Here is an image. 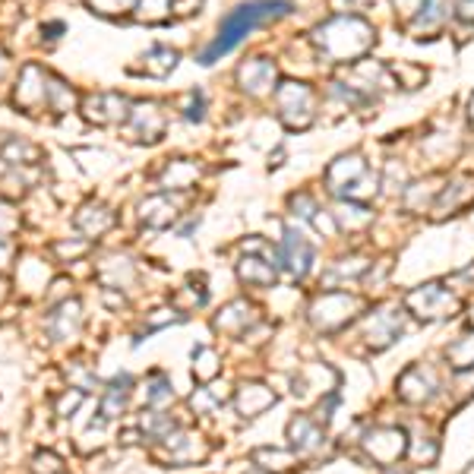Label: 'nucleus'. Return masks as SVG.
<instances>
[{
    "label": "nucleus",
    "mask_w": 474,
    "mask_h": 474,
    "mask_svg": "<svg viewBox=\"0 0 474 474\" xmlns=\"http://www.w3.org/2000/svg\"><path fill=\"white\" fill-rule=\"evenodd\" d=\"M288 14H295L291 0H247V4L234 7L222 20L215 39H212L209 45L203 48V54H199V64H205V67L215 64L218 58L231 54L244 39H251L253 29L282 20V16H288Z\"/></svg>",
    "instance_id": "obj_1"
},
{
    "label": "nucleus",
    "mask_w": 474,
    "mask_h": 474,
    "mask_svg": "<svg viewBox=\"0 0 474 474\" xmlns=\"http://www.w3.org/2000/svg\"><path fill=\"white\" fill-rule=\"evenodd\" d=\"M377 41V29L358 14H339L314 29V45L333 64H358Z\"/></svg>",
    "instance_id": "obj_2"
},
{
    "label": "nucleus",
    "mask_w": 474,
    "mask_h": 474,
    "mask_svg": "<svg viewBox=\"0 0 474 474\" xmlns=\"http://www.w3.org/2000/svg\"><path fill=\"white\" fill-rule=\"evenodd\" d=\"M405 310L408 316L421 323H440V320H452L455 314L461 310V301L452 288H446L442 282H427L417 285L405 295Z\"/></svg>",
    "instance_id": "obj_3"
},
{
    "label": "nucleus",
    "mask_w": 474,
    "mask_h": 474,
    "mask_svg": "<svg viewBox=\"0 0 474 474\" xmlns=\"http://www.w3.org/2000/svg\"><path fill=\"white\" fill-rule=\"evenodd\" d=\"M360 314V301L348 291H323V295L314 297V304L307 307V320L316 333L323 335H333V333H342L354 316Z\"/></svg>",
    "instance_id": "obj_4"
},
{
    "label": "nucleus",
    "mask_w": 474,
    "mask_h": 474,
    "mask_svg": "<svg viewBox=\"0 0 474 474\" xmlns=\"http://www.w3.org/2000/svg\"><path fill=\"white\" fill-rule=\"evenodd\" d=\"M405 304H379V307L367 310L360 326H364V342L370 351H386L389 345H396L398 335L405 333Z\"/></svg>",
    "instance_id": "obj_5"
},
{
    "label": "nucleus",
    "mask_w": 474,
    "mask_h": 474,
    "mask_svg": "<svg viewBox=\"0 0 474 474\" xmlns=\"http://www.w3.org/2000/svg\"><path fill=\"white\" fill-rule=\"evenodd\" d=\"M276 105L278 117H282L285 127L291 130H307L316 117V92L307 83H297V79H285L276 89Z\"/></svg>",
    "instance_id": "obj_6"
},
{
    "label": "nucleus",
    "mask_w": 474,
    "mask_h": 474,
    "mask_svg": "<svg viewBox=\"0 0 474 474\" xmlns=\"http://www.w3.org/2000/svg\"><path fill=\"white\" fill-rule=\"evenodd\" d=\"M408 433L402 427H373L360 436V449H364V459L377 468H392L408 455Z\"/></svg>",
    "instance_id": "obj_7"
},
{
    "label": "nucleus",
    "mask_w": 474,
    "mask_h": 474,
    "mask_svg": "<svg viewBox=\"0 0 474 474\" xmlns=\"http://www.w3.org/2000/svg\"><path fill=\"white\" fill-rule=\"evenodd\" d=\"M314 263H316V251L307 237H304V231H295V228L285 231L282 241H278V247H276L278 269H285L295 278H307L310 269H314Z\"/></svg>",
    "instance_id": "obj_8"
},
{
    "label": "nucleus",
    "mask_w": 474,
    "mask_h": 474,
    "mask_svg": "<svg viewBox=\"0 0 474 474\" xmlns=\"http://www.w3.org/2000/svg\"><path fill=\"white\" fill-rule=\"evenodd\" d=\"M436 392H440V379H436L433 373H430L427 367H421V364L405 367V370L398 373V379H396V396L402 398V402H408V405H427Z\"/></svg>",
    "instance_id": "obj_9"
},
{
    "label": "nucleus",
    "mask_w": 474,
    "mask_h": 474,
    "mask_svg": "<svg viewBox=\"0 0 474 474\" xmlns=\"http://www.w3.org/2000/svg\"><path fill=\"white\" fill-rule=\"evenodd\" d=\"M339 383H342V377L335 367L310 364V367H304V370H297V377L291 379V386H295L291 392H295V398H310V396L326 398L339 389Z\"/></svg>",
    "instance_id": "obj_10"
},
{
    "label": "nucleus",
    "mask_w": 474,
    "mask_h": 474,
    "mask_svg": "<svg viewBox=\"0 0 474 474\" xmlns=\"http://www.w3.org/2000/svg\"><path fill=\"white\" fill-rule=\"evenodd\" d=\"M326 430L316 417L310 415H295L288 424V446L295 449L297 455H320L323 446H326Z\"/></svg>",
    "instance_id": "obj_11"
},
{
    "label": "nucleus",
    "mask_w": 474,
    "mask_h": 474,
    "mask_svg": "<svg viewBox=\"0 0 474 474\" xmlns=\"http://www.w3.org/2000/svg\"><path fill=\"white\" fill-rule=\"evenodd\" d=\"M468 203H474V178H452L446 180V187H440L433 199V218H449L459 215Z\"/></svg>",
    "instance_id": "obj_12"
},
{
    "label": "nucleus",
    "mask_w": 474,
    "mask_h": 474,
    "mask_svg": "<svg viewBox=\"0 0 474 474\" xmlns=\"http://www.w3.org/2000/svg\"><path fill=\"white\" fill-rule=\"evenodd\" d=\"M360 174H367L364 155H360V152H345V155H339L335 161H329V168H326V174H323V178H326L329 193H335V196H345V190L360 178Z\"/></svg>",
    "instance_id": "obj_13"
},
{
    "label": "nucleus",
    "mask_w": 474,
    "mask_h": 474,
    "mask_svg": "<svg viewBox=\"0 0 474 474\" xmlns=\"http://www.w3.org/2000/svg\"><path fill=\"white\" fill-rule=\"evenodd\" d=\"M452 16H455L452 0H424L421 10L408 20V32L417 35V39H421V35H433L440 32Z\"/></svg>",
    "instance_id": "obj_14"
},
{
    "label": "nucleus",
    "mask_w": 474,
    "mask_h": 474,
    "mask_svg": "<svg viewBox=\"0 0 474 474\" xmlns=\"http://www.w3.org/2000/svg\"><path fill=\"white\" fill-rule=\"evenodd\" d=\"M165 449H168V461H171V465H193V461L209 455L205 440L199 433H190V430H180V433H174V436L168 433Z\"/></svg>",
    "instance_id": "obj_15"
},
{
    "label": "nucleus",
    "mask_w": 474,
    "mask_h": 474,
    "mask_svg": "<svg viewBox=\"0 0 474 474\" xmlns=\"http://www.w3.org/2000/svg\"><path fill=\"white\" fill-rule=\"evenodd\" d=\"M278 402V396L266 383H244L234 396V408L241 417H260Z\"/></svg>",
    "instance_id": "obj_16"
},
{
    "label": "nucleus",
    "mask_w": 474,
    "mask_h": 474,
    "mask_svg": "<svg viewBox=\"0 0 474 474\" xmlns=\"http://www.w3.org/2000/svg\"><path fill=\"white\" fill-rule=\"evenodd\" d=\"M237 79L251 96H269L272 86H276V64L266 58H253L237 70Z\"/></svg>",
    "instance_id": "obj_17"
},
{
    "label": "nucleus",
    "mask_w": 474,
    "mask_h": 474,
    "mask_svg": "<svg viewBox=\"0 0 474 474\" xmlns=\"http://www.w3.org/2000/svg\"><path fill=\"white\" fill-rule=\"evenodd\" d=\"M335 224H339V234H360L373 224V209L367 203H354V199H342L335 205Z\"/></svg>",
    "instance_id": "obj_18"
},
{
    "label": "nucleus",
    "mask_w": 474,
    "mask_h": 474,
    "mask_svg": "<svg viewBox=\"0 0 474 474\" xmlns=\"http://www.w3.org/2000/svg\"><path fill=\"white\" fill-rule=\"evenodd\" d=\"M253 461H257L260 471L266 474H288L295 471L297 465H301V455L295 452V449H272V446H263L253 452Z\"/></svg>",
    "instance_id": "obj_19"
},
{
    "label": "nucleus",
    "mask_w": 474,
    "mask_h": 474,
    "mask_svg": "<svg viewBox=\"0 0 474 474\" xmlns=\"http://www.w3.org/2000/svg\"><path fill=\"white\" fill-rule=\"evenodd\" d=\"M257 323V310L251 307L247 301H231L228 307L222 310V316L215 320V329L231 335H247V329Z\"/></svg>",
    "instance_id": "obj_20"
},
{
    "label": "nucleus",
    "mask_w": 474,
    "mask_h": 474,
    "mask_svg": "<svg viewBox=\"0 0 474 474\" xmlns=\"http://www.w3.org/2000/svg\"><path fill=\"white\" fill-rule=\"evenodd\" d=\"M237 278L244 285H253V288H272L278 278V266L260 257H244L237 263Z\"/></svg>",
    "instance_id": "obj_21"
},
{
    "label": "nucleus",
    "mask_w": 474,
    "mask_h": 474,
    "mask_svg": "<svg viewBox=\"0 0 474 474\" xmlns=\"http://www.w3.org/2000/svg\"><path fill=\"white\" fill-rule=\"evenodd\" d=\"M446 364L452 367L455 373L474 367V329L471 333H465V335H459V339L446 348Z\"/></svg>",
    "instance_id": "obj_22"
},
{
    "label": "nucleus",
    "mask_w": 474,
    "mask_h": 474,
    "mask_svg": "<svg viewBox=\"0 0 474 474\" xmlns=\"http://www.w3.org/2000/svg\"><path fill=\"white\" fill-rule=\"evenodd\" d=\"M142 222L149 224V228H165V224L174 222V215H178V209H174L171 203H168L165 196H152L142 203Z\"/></svg>",
    "instance_id": "obj_23"
},
{
    "label": "nucleus",
    "mask_w": 474,
    "mask_h": 474,
    "mask_svg": "<svg viewBox=\"0 0 474 474\" xmlns=\"http://www.w3.org/2000/svg\"><path fill=\"white\" fill-rule=\"evenodd\" d=\"M367 269H370V260L367 257H358V253H351V257L339 260V263L333 266V272H329V282H358V278L367 276Z\"/></svg>",
    "instance_id": "obj_24"
},
{
    "label": "nucleus",
    "mask_w": 474,
    "mask_h": 474,
    "mask_svg": "<svg viewBox=\"0 0 474 474\" xmlns=\"http://www.w3.org/2000/svg\"><path fill=\"white\" fill-rule=\"evenodd\" d=\"M127 396H130V377H117L111 383L108 396H105V405H102V415L105 417H117L127 405Z\"/></svg>",
    "instance_id": "obj_25"
},
{
    "label": "nucleus",
    "mask_w": 474,
    "mask_h": 474,
    "mask_svg": "<svg viewBox=\"0 0 474 474\" xmlns=\"http://www.w3.org/2000/svg\"><path fill=\"white\" fill-rule=\"evenodd\" d=\"M408 455L417 461V465H436V459H440V442L433 440V436H417L415 442L408 446Z\"/></svg>",
    "instance_id": "obj_26"
},
{
    "label": "nucleus",
    "mask_w": 474,
    "mask_h": 474,
    "mask_svg": "<svg viewBox=\"0 0 474 474\" xmlns=\"http://www.w3.org/2000/svg\"><path fill=\"white\" fill-rule=\"evenodd\" d=\"M193 373L199 379H212L218 373V354L212 348H196L193 351Z\"/></svg>",
    "instance_id": "obj_27"
},
{
    "label": "nucleus",
    "mask_w": 474,
    "mask_h": 474,
    "mask_svg": "<svg viewBox=\"0 0 474 474\" xmlns=\"http://www.w3.org/2000/svg\"><path fill=\"white\" fill-rule=\"evenodd\" d=\"M174 64H178V54L168 51V48H155V51L146 58V70L155 73V77H165V73H171Z\"/></svg>",
    "instance_id": "obj_28"
},
{
    "label": "nucleus",
    "mask_w": 474,
    "mask_h": 474,
    "mask_svg": "<svg viewBox=\"0 0 474 474\" xmlns=\"http://www.w3.org/2000/svg\"><path fill=\"white\" fill-rule=\"evenodd\" d=\"M392 73H396L398 86H405V89H417V86L427 83V70H424V67H415V64H396L392 67Z\"/></svg>",
    "instance_id": "obj_29"
},
{
    "label": "nucleus",
    "mask_w": 474,
    "mask_h": 474,
    "mask_svg": "<svg viewBox=\"0 0 474 474\" xmlns=\"http://www.w3.org/2000/svg\"><path fill=\"white\" fill-rule=\"evenodd\" d=\"M193 180H196V168L187 165V161H174V165L165 171V184H168V187H178V190L190 187Z\"/></svg>",
    "instance_id": "obj_30"
},
{
    "label": "nucleus",
    "mask_w": 474,
    "mask_h": 474,
    "mask_svg": "<svg viewBox=\"0 0 474 474\" xmlns=\"http://www.w3.org/2000/svg\"><path fill=\"white\" fill-rule=\"evenodd\" d=\"M174 392H171V383H168L165 377H152V383H149V392H146V402L152 405V408H159V405L171 402Z\"/></svg>",
    "instance_id": "obj_31"
},
{
    "label": "nucleus",
    "mask_w": 474,
    "mask_h": 474,
    "mask_svg": "<svg viewBox=\"0 0 474 474\" xmlns=\"http://www.w3.org/2000/svg\"><path fill=\"white\" fill-rule=\"evenodd\" d=\"M171 14V0H142V20L146 23H161Z\"/></svg>",
    "instance_id": "obj_32"
},
{
    "label": "nucleus",
    "mask_w": 474,
    "mask_h": 474,
    "mask_svg": "<svg viewBox=\"0 0 474 474\" xmlns=\"http://www.w3.org/2000/svg\"><path fill=\"white\" fill-rule=\"evenodd\" d=\"M102 14H123V10L133 7V0H92Z\"/></svg>",
    "instance_id": "obj_33"
},
{
    "label": "nucleus",
    "mask_w": 474,
    "mask_h": 474,
    "mask_svg": "<svg viewBox=\"0 0 474 474\" xmlns=\"http://www.w3.org/2000/svg\"><path fill=\"white\" fill-rule=\"evenodd\" d=\"M190 108H187L184 111V117H187V121H203V108H205V105H203V96H199V92H190Z\"/></svg>",
    "instance_id": "obj_34"
},
{
    "label": "nucleus",
    "mask_w": 474,
    "mask_h": 474,
    "mask_svg": "<svg viewBox=\"0 0 474 474\" xmlns=\"http://www.w3.org/2000/svg\"><path fill=\"white\" fill-rule=\"evenodd\" d=\"M452 7L461 23H474V0H452Z\"/></svg>",
    "instance_id": "obj_35"
},
{
    "label": "nucleus",
    "mask_w": 474,
    "mask_h": 474,
    "mask_svg": "<svg viewBox=\"0 0 474 474\" xmlns=\"http://www.w3.org/2000/svg\"><path fill=\"white\" fill-rule=\"evenodd\" d=\"M392 4H396V14H402L405 20H411V16H415L417 10H421L424 0H392Z\"/></svg>",
    "instance_id": "obj_36"
},
{
    "label": "nucleus",
    "mask_w": 474,
    "mask_h": 474,
    "mask_svg": "<svg viewBox=\"0 0 474 474\" xmlns=\"http://www.w3.org/2000/svg\"><path fill=\"white\" fill-rule=\"evenodd\" d=\"M455 383H468V386H465V396H461V398L474 396V367H468V370L455 373Z\"/></svg>",
    "instance_id": "obj_37"
},
{
    "label": "nucleus",
    "mask_w": 474,
    "mask_h": 474,
    "mask_svg": "<svg viewBox=\"0 0 474 474\" xmlns=\"http://www.w3.org/2000/svg\"><path fill=\"white\" fill-rule=\"evenodd\" d=\"M335 4L342 7V14H348V10L354 14V10H364L367 4H370V0H335Z\"/></svg>",
    "instance_id": "obj_38"
},
{
    "label": "nucleus",
    "mask_w": 474,
    "mask_h": 474,
    "mask_svg": "<svg viewBox=\"0 0 474 474\" xmlns=\"http://www.w3.org/2000/svg\"><path fill=\"white\" fill-rule=\"evenodd\" d=\"M171 4H178L180 14H193V10H196L203 0H171Z\"/></svg>",
    "instance_id": "obj_39"
},
{
    "label": "nucleus",
    "mask_w": 474,
    "mask_h": 474,
    "mask_svg": "<svg viewBox=\"0 0 474 474\" xmlns=\"http://www.w3.org/2000/svg\"><path fill=\"white\" fill-rule=\"evenodd\" d=\"M383 474H411V471H405V468L392 465V468H383Z\"/></svg>",
    "instance_id": "obj_40"
},
{
    "label": "nucleus",
    "mask_w": 474,
    "mask_h": 474,
    "mask_svg": "<svg viewBox=\"0 0 474 474\" xmlns=\"http://www.w3.org/2000/svg\"><path fill=\"white\" fill-rule=\"evenodd\" d=\"M468 117H471V127H474V96L468 98Z\"/></svg>",
    "instance_id": "obj_41"
},
{
    "label": "nucleus",
    "mask_w": 474,
    "mask_h": 474,
    "mask_svg": "<svg viewBox=\"0 0 474 474\" xmlns=\"http://www.w3.org/2000/svg\"><path fill=\"white\" fill-rule=\"evenodd\" d=\"M465 474H474V461H471V465L465 468Z\"/></svg>",
    "instance_id": "obj_42"
},
{
    "label": "nucleus",
    "mask_w": 474,
    "mask_h": 474,
    "mask_svg": "<svg viewBox=\"0 0 474 474\" xmlns=\"http://www.w3.org/2000/svg\"><path fill=\"white\" fill-rule=\"evenodd\" d=\"M468 320H471V329H474V307H471V314H468Z\"/></svg>",
    "instance_id": "obj_43"
}]
</instances>
